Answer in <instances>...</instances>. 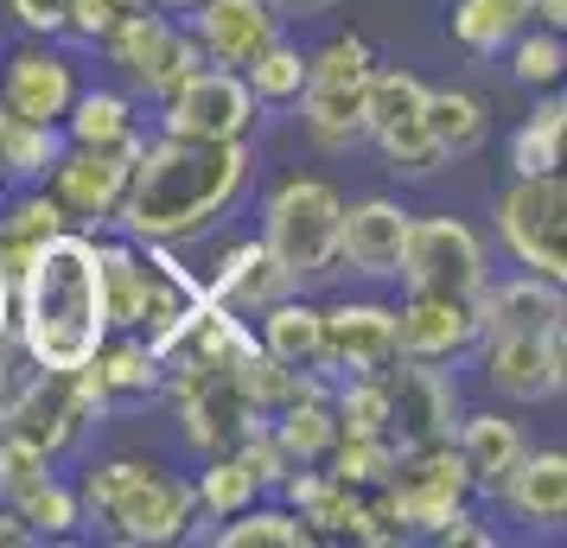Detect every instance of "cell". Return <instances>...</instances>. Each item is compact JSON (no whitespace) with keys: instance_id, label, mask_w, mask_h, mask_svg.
I'll return each mask as SVG.
<instances>
[{"instance_id":"e0dca14e","label":"cell","mask_w":567,"mask_h":548,"mask_svg":"<svg viewBox=\"0 0 567 548\" xmlns=\"http://www.w3.org/2000/svg\"><path fill=\"white\" fill-rule=\"evenodd\" d=\"M478 344V307L460 293H409L395 300V358L414 364H453Z\"/></svg>"},{"instance_id":"52a82bcc","label":"cell","mask_w":567,"mask_h":548,"mask_svg":"<svg viewBox=\"0 0 567 548\" xmlns=\"http://www.w3.org/2000/svg\"><path fill=\"white\" fill-rule=\"evenodd\" d=\"M90 427H103V415L90 409V395H83L78 370H32L7 390L0 402V434H13V441L39 446L45 459H71L83 441H90Z\"/></svg>"},{"instance_id":"d6a6232c","label":"cell","mask_w":567,"mask_h":548,"mask_svg":"<svg viewBox=\"0 0 567 548\" xmlns=\"http://www.w3.org/2000/svg\"><path fill=\"white\" fill-rule=\"evenodd\" d=\"M210 542L217 548H312V529L268 492V497H256V504H243L236 517L217 523Z\"/></svg>"},{"instance_id":"ba28073f","label":"cell","mask_w":567,"mask_h":548,"mask_svg":"<svg viewBox=\"0 0 567 548\" xmlns=\"http://www.w3.org/2000/svg\"><path fill=\"white\" fill-rule=\"evenodd\" d=\"M497 242L511 249L523 275L561 281L567 288V179L561 173H536V179H511L491 205Z\"/></svg>"},{"instance_id":"1f68e13d","label":"cell","mask_w":567,"mask_h":548,"mask_svg":"<svg viewBox=\"0 0 567 548\" xmlns=\"http://www.w3.org/2000/svg\"><path fill=\"white\" fill-rule=\"evenodd\" d=\"M421 122L434 134L440 159H472L491 141V108H485V96H472V90H427Z\"/></svg>"},{"instance_id":"8d00e7d4","label":"cell","mask_w":567,"mask_h":548,"mask_svg":"<svg viewBox=\"0 0 567 548\" xmlns=\"http://www.w3.org/2000/svg\"><path fill=\"white\" fill-rule=\"evenodd\" d=\"M58 154H64V128L0 115V185H45Z\"/></svg>"},{"instance_id":"7bdbcfd3","label":"cell","mask_w":567,"mask_h":548,"mask_svg":"<svg viewBox=\"0 0 567 548\" xmlns=\"http://www.w3.org/2000/svg\"><path fill=\"white\" fill-rule=\"evenodd\" d=\"M109 7H115V13H122V20H128V13H147V7H154V0H109Z\"/></svg>"},{"instance_id":"9a60e30c","label":"cell","mask_w":567,"mask_h":548,"mask_svg":"<svg viewBox=\"0 0 567 548\" xmlns=\"http://www.w3.org/2000/svg\"><path fill=\"white\" fill-rule=\"evenodd\" d=\"M383 504L409 529V542L414 536L434 542L440 523L453 517L460 504H478V497H472V478H465L453 441H440V446H421V453H402L395 459V472H389V485H383Z\"/></svg>"},{"instance_id":"74e56055","label":"cell","mask_w":567,"mask_h":548,"mask_svg":"<svg viewBox=\"0 0 567 548\" xmlns=\"http://www.w3.org/2000/svg\"><path fill=\"white\" fill-rule=\"evenodd\" d=\"M504 52H511V77L523 83V90H561V77H567V32L529 20Z\"/></svg>"},{"instance_id":"2e32d148","label":"cell","mask_w":567,"mask_h":548,"mask_svg":"<svg viewBox=\"0 0 567 548\" xmlns=\"http://www.w3.org/2000/svg\"><path fill=\"white\" fill-rule=\"evenodd\" d=\"M383 402H389V441H395V453H421V446L453 441V421L465 409L446 364H414V358H395L383 370Z\"/></svg>"},{"instance_id":"44dd1931","label":"cell","mask_w":567,"mask_h":548,"mask_svg":"<svg viewBox=\"0 0 567 548\" xmlns=\"http://www.w3.org/2000/svg\"><path fill=\"white\" fill-rule=\"evenodd\" d=\"M198 281H205V300H217V307L236 313V319H256L261 307H275L281 293H293L287 268L261 249V236H230V242L198 268Z\"/></svg>"},{"instance_id":"484cf974","label":"cell","mask_w":567,"mask_h":548,"mask_svg":"<svg viewBox=\"0 0 567 548\" xmlns=\"http://www.w3.org/2000/svg\"><path fill=\"white\" fill-rule=\"evenodd\" d=\"M497 504H511L516 523H529L536 536H561L567 523V453L561 446H529L516 472L504 478Z\"/></svg>"},{"instance_id":"f35d334b","label":"cell","mask_w":567,"mask_h":548,"mask_svg":"<svg viewBox=\"0 0 567 548\" xmlns=\"http://www.w3.org/2000/svg\"><path fill=\"white\" fill-rule=\"evenodd\" d=\"M377 154H383V166L395 173L402 185H421V179H434L440 166V147H434V134H427V122H402V128H389V134H377L370 141Z\"/></svg>"},{"instance_id":"ac0fdd59","label":"cell","mask_w":567,"mask_h":548,"mask_svg":"<svg viewBox=\"0 0 567 548\" xmlns=\"http://www.w3.org/2000/svg\"><path fill=\"white\" fill-rule=\"evenodd\" d=\"M395 364V300L358 293L326 307V383L332 376H377Z\"/></svg>"},{"instance_id":"7402d4cb","label":"cell","mask_w":567,"mask_h":548,"mask_svg":"<svg viewBox=\"0 0 567 548\" xmlns=\"http://www.w3.org/2000/svg\"><path fill=\"white\" fill-rule=\"evenodd\" d=\"M453 453H460L465 478H472V497H497L504 478L516 472V459L529 453V427H523L504 402H491V409H460V421H453Z\"/></svg>"},{"instance_id":"d4e9b609","label":"cell","mask_w":567,"mask_h":548,"mask_svg":"<svg viewBox=\"0 0 567 548\" xmlns=\"http://www.w3.org/2000/svg\"><path fill=\"white\" fill-rule=\"evenodd\" d=\"M256 344L275 364L300 370V376H326V307L307 288L281 293L275 307L256 313Z\"/></svg>"},{"instance_id":"3957f363","label":"cell","mask_w":567,"mask_h":548,"mask_svg":"<svg viewBox=\"0 0 567 548\" xmlns=\"http://www.w3.org/2000/svg\"><path fill=\"white\" fill-rule=\"evenodd\" d=\"M83 529L122 548H166L185 542L198 523V485L192 472H173L147 453H109L78 478Z\"/></svg>"},{"instance_id":"83f0119b","label":"cell","mask_w":567,"mask_h":548,"mask_svg":"<svg viewBox=\"0 0 567 548\" xmlns=\"http://www.w3.org/2000/svg\"><path fill=\"white\" fill-rule=\"evenodd\" d=\"M64 210L45 185H0V268L20 275L52 236H64Z\"/></svg>"},{"instance_id":"60d3db41","label":"cell","mask_w":567,"mask_h":548,"mask_svg":"<svg viewBox=\"0 0 567 548\" xmlns=\"http://www.w3.org/2000/svg\"><path fill=\"white\" fill-rule=\"evenodd\" d=\"M0 351H13V275L0 268Z\"/></svg>"},{"instance_id":"d6986e66","label":"cell","mask_w":567,"mask_h":548,"mask_svg":"<svg viewBox=\"0 0 567 548\" xmlns=\"http://www.w3.org/2000/svg\"><path fill=\"white\" fill-rule=\"evenodd\" d=\"M414 210L389 192H370V198H351L344 217H338V268H351L358 281L383 288L395 281V261H402V236H409Z\"/></svg>"},{"instance_id":"d590c367","label":"cell","mask_w":567,"mask_h":548,"mask_svg":"<svg viewBox=\"0 0 567 548\" xmlns=\"http://www.w3.org/2000/svg\"><path fill=\"white\" fill-rule=\"evenodd\" d=\"M198 517H210V523H224V517H236L243 504H256V497H268V485H261L256 472H249V459L243 453H210V459H198Z\"/></svg>"},{"instance_id":"ee69618b","label":"cell","mask_w":567,"mask_h":548,"mask_svg":"<svg viewBox=\"0 0 567 548\" xmlns=\"http://www.w3.org/2000/svg\"><path fill=\"white\" fill-rule=\"evenodd\" d=\"M154 7H159V13H179V20H185V13H192L198 0H154Z\"/></svg>"},{"instance_id":"4316f807","label":"cell","mask_w":567,"mask_h":548,"mask_svg":"<svg viewBox=\"0 0 567 548\" xmlns=\"http://www.w3.org/2000/svg\"><path fill=\"white\" fill-rule=\"evenodd\" d=\"M58 128H64L71 147H134V154H141V141H147L141 103H134L122 83H83L78 103L64 108Z\"/></svg>"},{"instance_id":"5b68a950","label":"cell","mask_w":567,"mask_h":548,"mask_svg":"<svg viewBox=\"0 0 567 548\" xmlns=\"http://www.w3.org/2000/svg\"><path fill=\"white\" fill-rule=\"evenodd\" d=\"M377 71V45L363 32H332L307 52V90H300V128L319 154H358L363 147V90Z\"/></svg>"},{"instance_id":"277c9868","label":"cell","mask_w":567,"mask_h":548,"mask_svg":"<svg viewBox=\"0 0 567 548\" xmlns=\"http://www.w3.org/2000/svg\"><path fill=\"white\" fill-rule=\"evenodd\" d=\"M338 217H344V192L319 173H287L268 198H261V249L287 268L293 288H326L338 275Z\"/></svg>"},{"instance_id":"8fae6325","label":"cell","mask_w":567,"mask_h":548,"mask_svg":"<svg viewBox=\"0 0 567 548\" xmlns=\"http://www.w3.org/2000/svg\"><path fill=\"white\" fill-rule=\"evenodd\" d=\"M159 395L173 402V421H179V441L192 459H210V453H230L243 446V434L256 427V409L236 383V370H173Z\"/></svg>"},{"instance_id":"7c38bea8","label":"cell","mask_w":567,"mask_h":548,"mask_svg":"<svg viewBox=\"0 0 567 548\" xmlns=\"http://www.w3.org/2000/svg\"><path fill=\"white\" fill-rule=\"evenodd\" d=\"M71 39H13L0 52V115L13 122H39V128H58L64 108L78 103L83 90V71L78 58L64 52Z\"/></svg>"},{"instance_id":"cb8c5ba5","label":"cell","mask_w":567,"mask_h":548,"mask_svg":"<svg viewBox=\"0 0 567 548\" xmlns=\"http://www.w3.org/2000/svg\"><path fill=\"white\" fill-rule=\"evenodd\" d=\"M478 339H497V332H548V325H567V293L561 281H542V275H491L478 288Z\"/></svg>"},{"instance_id":"30bf717a","label":"cell","mask_w":567,"mask_h":548,"mask_svg":"<svg viewBox=\"0 0 567 548\" xmlns=\"http://www.w3.org/2000/svg\"><path fill=\"white\" fill-rule=\"evenodd\" d=\"M154 108V134H179V141H256L261 134V103L249 96L243 71H224V64H198Z\"/></svg>"},{"instance_id":"7a4b0ae2","label":"cell","mask_w":567,"mask_h":548,"mask_svg":"<svg viewBox=\"0 0 567 548\" xmlns=\"http://www.w3.org/2000/svg\"><path fill=\"white\" fill-rule=\"evenodd\" d=\"M109 339L96 236L64 230L13 275V351L32 370H78Z\"/></svg>"},{"instance_id":"9c48e42d","label":"cell","mask_w":567,"mask_h":548,"mask_svg":"<svg viewBox=\"0 0 567 548\" xmlns=\"http://www.w3.org/2000/svg\"><path fill=\"white\" fill-rule=\"evenodd\" d=\"M395 281L409 293H460V300H478V288L491 281V256L485 236L472 230L465 217L440 210V217H409V236H402V261H395Z\"/></svg>"},{"instance_id":"5bb4252c","label":"cell","mask_w":567,"mask_h":548,"mask_svg":"<svg viewBox=\"0 0 567 548\" xmlns=\"http://www.w3.org/2000/svg\"><path fill=\"white\" fill-rule=\"evenodd\" d=\"M128 173H134V147H71V141H64V154H58L52 173H45V192L58 198V210H64L71 230L103 236V230H115V217H122Z\"/></svg>"},{"instance_id":"ffe728a7","label":"cell","mask_w":567,"mask_h":548,"mask_svg":"<svg viewBox=\"0 0 567 548\" xmlns=\"http://www.w3.org/2000/svg\"><path fill=\"white\" fill-rule=\"evenodd\" d=\"M78 383H83L96 415H115V409H134V402H154L159 383H166V370H159L154 344L141 339V332H109L78 364Z\"/></svg>"},{"instance_id":"603a6c76","label":"cell","mask_w":567,"mask_h":548,"mask_svg":"<svg viewBox=\"0 0 567 548\" xmlns=\"http://www.w3.org/2000/svg\"><path fill=\"white\" fill-rule=\"evenodd\" d=\"M185 27H192V45H198L205 64L243 71L281 32V13H275V0H198L185 13Z\"/></svg>"},{"instance_id":"4fadbf2b","label":"cell","mask_w":567,"mask_h":548,"mask_svg":"<svg viewBox=\"0 0 567 548\" xmlns=\"http://www.w3.org/2000/svg\"><path fill=\"white\" fill-rule=\"evenodd\" d=\"M478 370H485V390L504 409H536V402H561L567 390V325L548 332H497L478 339Z\"/></svg>"},{"instance_id":"8992f818","label":"cell","mask_w":567,"mask_h":548,"mask_svg":"<svg viewBox=\"0 0 567 548\" xmlns=\"http://www.w3.org/2000/svg\"><path fill=\"white\" fill-rule=\"evenodd\" d=\"M96 52H103V64L115 71V83L128 90L134 103H159L166 90H179L205 64L198 45H192V27H185L179 13H159V7L115 20L96 39Z\"/></svg>"},{"instance_id":"f546056e","label":"cell","mask_w":567,"mask_h":548,"mask_svg":"<svg viewBox=\"0 0 567 548\" xmlns=\"http://www.w3.org/2000/svg\"><path fill=\"white\" fill-rule=\"evenodd\" d=\"M523 27H529V0H453L446 13V39L465 58H504Z\"/></svg>"},{"instance_id":"f1b7e54d","label":"cell","mask_w":567,"mask_h":548,"mask_svg":"<svg viewBox=\"0 0 567 548\" xmlns=\"http://www.w3.org/2000/svg\"><path fill=\"white\" fill-rule=\"evenodd\" d=\"M275 492H281V504L312 529V542H326V536L351 542V523H358L363 492H351L344 478H332L326 466H293L281 485H275Z\"/></svg>"},{"instance_id":"ab89813d","label":"cell","mask_w":567,"mask_h":548,"mask_svg":"<svg viewBox=\"0 0 567 548\" xmlns=\"http://www.w3.org/2000/svg\"><path fill=\"white\" fill-rule=\"evenodd\" d=\"M0 7H7L13 32H27V39H71L78 0H0Z\"/></svg>"},{"instance_id":"b9f144b4","label":"cell","mask_w":567,"mask_h":548,"mask_svg":"<svg viewBox=\"0 0 567 548\" xmlns=\"http://www.w3.org/2000/svg\"><path fill=\"white\" fill-rule=\"evenodd\" d=\"M326 7H338V0H275V13H326Z\"/></svg>"},{"instance_id":"4dcf8cb0","label":"cell","mask_w":567,"mask_h":548,"mask_svg":"<svg viewBox=\"0 0 567 548\" xmlns=\"http://www.w3.org/2000/svg\"><path fill=\"white\" fill-rule=\"evenodd\" d=\"M561 147H567V96L561 90H536V108L511 134V179L561 173Z\"/></svg>"},{"instance_id":"836d02e7","label":"cell","mask_w":567,"mask_h":548,"mask_svg":"<svg viewBox=\"0 0 567 548\" xmlns=\"http://www.w3.org/2000/svg\"><path fill=\"white\" fill-rule=\"evenodd\" d=\"M243 83H249V96L261 103V115L293 108L300 103V90H307V45L287 39V32H275V39L243 64Z\"/></svg>"},{"instance_id":"e575fe53","label":"cell","mask_w":567,"mask_h":548,"mask_svg":"<svg viewBox=\"0 0 567 548\" xmlns=\"http://www.w3.org/2000/svg\"><path fill=\"white\" fill-rule=\"evenodd\" d=\"M13 517L32 529V542H71L83 536V510H78V485L64 472H45L39 485L13 497Z\"/></svg>"},{"instance_id":"6da1fadb","label":"cell","mask_w":567,"mask_h":548,"mask_svg":"<svg viewBox=\"0 0 567 548\" xmlns=\"http://www.w3.org/2000/svg\"><path fill=\"white\" fill-rule=\"evenodd\" d=\"M256 179V141H179L147 134L134 154L115 230L134 242H192L243 205Z\"/></svg>"}]
</instances>
